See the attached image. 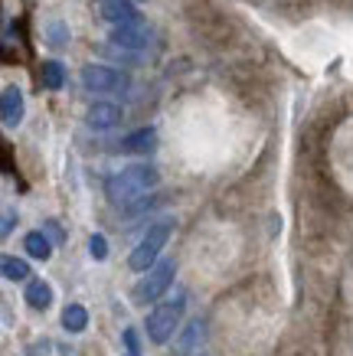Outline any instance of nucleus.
Here are the masks:
<instances>
[{"label": "nucleus", "mask_w": 353, "mask_h": 356, "mask_svg": "<svg viewBox=\"0 0 353 356\" xmlns=\"http://www.w3.org/2000/svg\"><path fill=\"white\" fill-rule=\"evenodd\" d=\"M183 314H187V294L177 291L173 298H167V301H157L154 304V311L148 314V340L150 343H171L173 334L180 330L183 324Z\"/></svg>", "instance_id": "nucleus-2"}, {"label": "nucleus", "mask_w": 353, "mask_h": 356, "mask_svg": "<svg viewBox=\"0 0 353 356\" xmlns=\"http://www.w3.org/2000/svg\"><path fill=\"white\" fill-rule=\"evenodd\" d=\"M157 147V131L154 128H138L121 138V151L125 154H150Z\"/></svg>", "instance_id": "nucleus-9"}, {"label": "nucleus", "mask_w": 353, "mask_h": 356, "mask_svg": "<svg viewBox=\"0 0 353 356\" xmlns=\"http://www.w3.org/2000/svg\"><path fill=\"white\" fill-rule=\"evenodd\" d=\"M173 275H177V261L161 259L154 268H148V278L138 284V298L141 301H161L167 288L173 284Z\"/></svg>", "instance_id": "nucleus-5"}, {"label": "nucleus", "mask_w": 353, "mask_h": 356, "mask_svg": "<svg viewBox=\"0 0 353 356\" xmlns=\"http://www.w3.org/2000/svg\"><path fill=\"white\" fill-rule=\"evenodd\" d=\"M63 327L69 330V334H82L88 327V311L82 307V304H69L63 311Z\"/></svg>", "instance_id": "nucleus-15"}, {"label": "nucleus", "mask_w": 353, "mask_h": 356, "mask_svg": "<svg viewBox=\"0 0 353 356\" xmlns=\"http://www.w3.org/2000/svg\"><path fill=\"white\" fill-rule=\"evenodd\" d=\"M121 340H125V356H141V337L134 327H128V330L121 334Z\"/></svg>", "instance_id": "nucleus-19"}, {"label": "nucleus", "mask_w": 353, "mask_h": 356, "mask_svg": "<svg viewBox=\"0 0 353 356\" xmlns=\"http://www.w3.org/2000/svg\"><path fill=\"white\" fill-rule=\"evenodd\" d=\"M46 43L53 46V49H63L69 43V30H65L63 23H49V30H46Z\"/></svg>", "instance_id": "nucleus-17"}, {"label": "nucleus", "mask_w": 353, "mask_h": 356, "mask_svg": "<svg viewBox=\"0 0 353 356\" xmlns=\"http://www.w3.org/2000/svg\"><path fill=\"white\" fill-rule=\"evenodd\" d=\"M46 229H49V236H53L56 242H59V238H63V232H59V226H56L53 219H49V222H46Z\"/></svg>", "instance_id": "nucleus-21"}, {"label": "nucleus", "mask_w": 353, "mask_h": 356, "mask_svg": "<svg viewBox=\"0 0 353 356\" xmlns=\"http://www.w3.org/2000/svg\"><path fill=\"white\" fill-rule=\"evenodd\" d=\"M23 115H26V102H23L20 86H7L3 95H0V118H3V128H20Z\"/></svg>", "instance_id": "nucleus-7"}, {"label": "nucleus", "mask_w": 353, "mask_h": 356, "mask_svg": "<svg viewBox=\"0 0 353 356\" xmlns=\"http://www.w3.org/2000/svg\"><path fill=\"white\" fill-rule=\"evenodd\" d=\"M157 184H161V170L154 163H131L125 170H118L115 177H108L105 193L115 206H131L134 200L150 193Z\"/></svg>", "instance_id": "nucleus-1"}, {"label": "nucleus", "mask_w": 353, "mask_h": 356, "mask_svg": "<svg viewBox=\"0 0 353 356\" xmlns=\"http://www.w3.org/2000/svg\"><path fill=\"white\" fill-rule=\"evenodd\" d=\"M86 124L95 131L118 128V124H121V108H118L115 102H95V105H88V111H86Z\"/></svg>", "instance_id": "nucleus-8"}, {"label": "nucleus", "mask_w": 353, "mask_h": 356, "mask_svg": "<svg viewBox=\"0 0 353 356\" xmlns=\"http://www.w3.org/2000/svg\"><path fill=\"white\" fill-rule=\"evenodd\" d=\"M0 271H3V278L7 281H26L30 278V265H26V259H17V255H3Z\"/></svg>", "instance_id": "nucleus-16"}, {"label": "nucleus", "mask_w": 353, "mask_h": 356, "mask_svg": "<svg viewBox=\"0 0 353 356\" xmlns=\"http://www.w3.org/2000/svg\"><path fill=\"white\" fill-rule=\"evenodd\" d=\"M173 236V219H161V222H154V226L144 232V238H141L138 245H134V252H131L128 265L134 271H148L157 265V259H161L164 245H167V238Z\"/></svg>", "instance_id": "nucleus-3"}, {"label": "nucleus", "mask_w": 353, "mask_h": 356, "mask_svg": "<svg viewBox=\"0 0 353 356\" xmlns=\"http://www.w3.org/2000/svg\"><path fill=\"white\" fill-rule=\"evenodd\" d=\"M98 10H102V17H105L111 26H115V23L138 20L141 17V13L134 10V3H131V0H98Z\"/></svg>", "instance_id": "nucleus-10"}, {"label": "nucleus", "mask_w": 353, "mask_h": 356, "mask_svg": "<svg viewBox=\"0 0 353 356\" xmlns=\"http://www.w3.org/2000/svg\"><path fill=\"white\" fill-rule=\"evenodd\" d=\"M82 86L86 92H98V95H115V92H125L131 86L125 72H118L111 65H86L82 69Z\"/></svg>", "instance_id": "nucleus-4"}, {"label": "nucleus", "mask_w": 353, "mask_h": 356, "mask_svg": "<svg viewBox=\"0 0 353 356\" xmlns=\"http://www.w3.org/2000/svg\"><path fill=\"white\" fill-rule=\"evenodd\" d=\"M203 340H206V321H200V317H196V321H193V324L187 327V334L180 337V346H177L180 353H177V356H190V353H200L196 346H203Z\"/></svg>", "instance_id": "nucleus-13"}, {"label": "nucleus", "mask_w": 353, "mask_h": 356, "mask_svg": "<svg viewBox=\"0 0 353 356\" xmlns=\"http://www.w3.org/2000/svg\"><path fill=\"white\" fill-rule=\"evenodd\" d=\"M111 43L121 49H148L150 43V26L144 20H128V23H115L111 26Z\"/></svg>", "instance_id": "nucleus-6"}, {"label": "nucleus", "mask_w": 353, "mask_h": 356, "mask_svg": "<svg viewBox=\"0 0 353 356\" xmlns=\"http://www.w3.org/2000/svg\"><path fill=\"white\" fill-rule=\"evenodd\" d=\"M23 301L30 304L33 311H49V307H53V288H49L43 278H36V281H30V284H26Z\"/></svg>", "instance_id": "nucleus-11"}, {"label": "nucleus", "mask_w": 353, "mask_h": 356, "mask_svg": "<svg viewBox=\"0 0 353 356\" xmlns=\"http://www.w3.org/2000/svg\"><path fill=\"white\" fill-rule=\"evenodd\" d=\"M13 222H17V213H13V209H3V226H0V236L3 238L13 232Z\"/></svg>", "instance_id": "nucleus-20"}, {"label": "nucleus", "mask_w": 353, "mask_h": 356, "mask_svg": "<svg viewBox=\"0 0 353 356\" xmlns=\"http://www.w3.org/2000/svg\"><path fill=\"white\" fill-rule=\"evenodd\" d=\"M40 79H43V86L49 88V92H59V88L65 86V65L59 63V59H46V63L40 65Z\"/></svg>", "instance_id": "nucleus-14"}, {"label": "nucleus", "mask_w": 353, "mask_h": 356, "mask_svg": "<svg viewBox=\"0 0 353 356\" xmlns=\"http://www.w3.org/2000/svg\"><path fill=\"white\" fill-rule=\"evenodd\" d=\"M88 255L95 261H105L108 259V238L102 236V232H95V236L88 238Z\"/></svg>", "instance_id": "nucleus-18"}, {"label": "nucleus", "mask_w": 353, "mask_h": 356, "mask_svg": "<svg viewBox=\"0 0 353 356\" xmlns=\"http://www.w3.org/2000/svg\"><path fill=\"white\" fill-rule=\"evenodd\" d=\"M23 248H26V255H30V259H36V261H49V259H53V242H49V236H46L43 229H33V232H26Z\"/></svg>", "instance_id": "nucleus-12"}]
</instances>
